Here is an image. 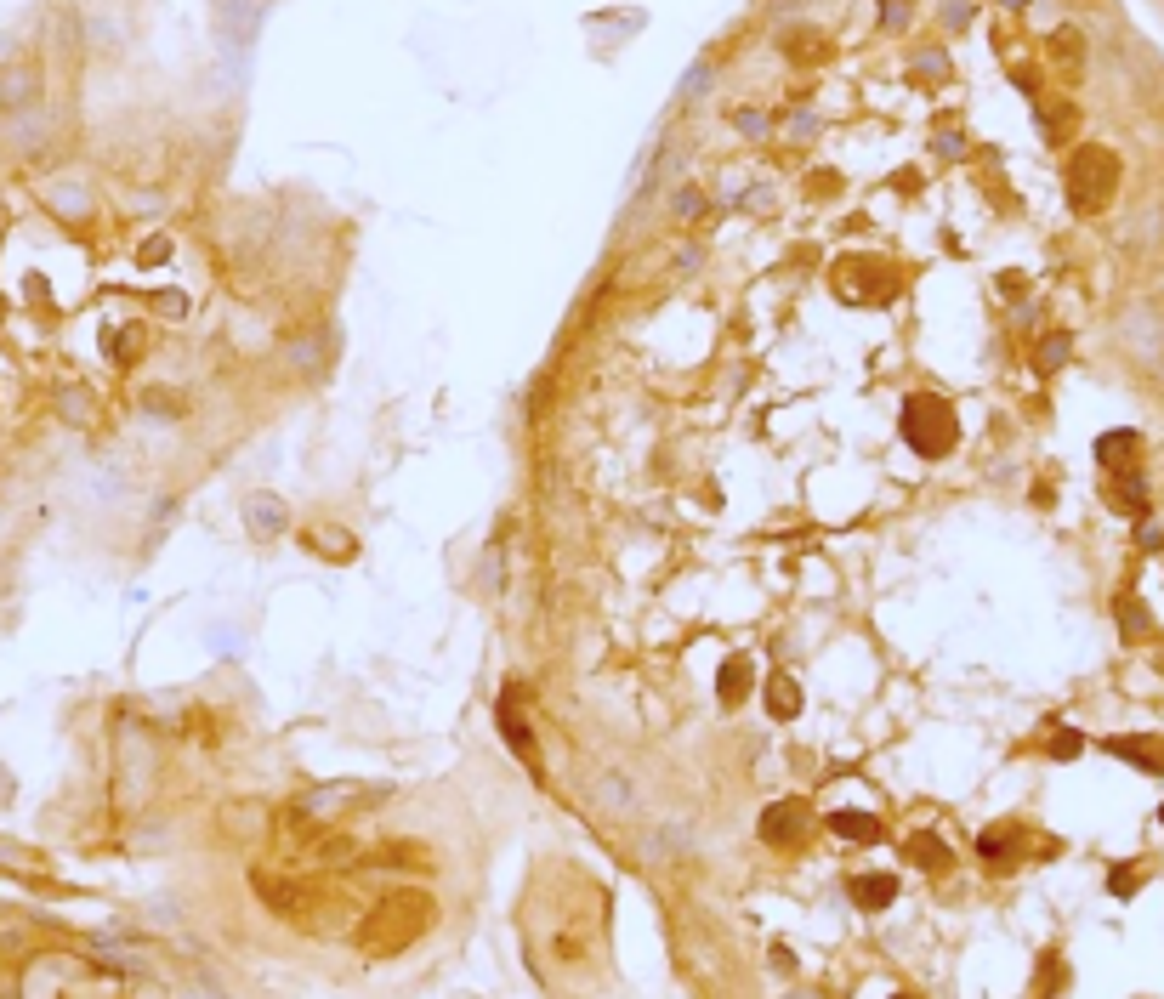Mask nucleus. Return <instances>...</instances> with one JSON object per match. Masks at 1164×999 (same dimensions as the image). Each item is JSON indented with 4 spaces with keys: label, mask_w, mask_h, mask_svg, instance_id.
<instances>
[{
    "label": "nucleus",
    "mask_w": 1164,
    "mask_h": 999,
    "mask_svg": "<svg viewBox=\"0 0 1164 999\" xmlns=\"http://www.w3.org/2000/svg\"><path fill=\"white\" fill-rule=\"evenodd\" d=\"M432 914H438V903H432L426 892H387L364 920H358L353 943H358L364 960H392V954L415 948L426 931H432Z\"/></svg>",
    "instance_id": "nucleus-1"
},
{
    "label": "nucleus",
    "mask_w": 1164,
    "mask_h": 999,
    "mask_svg": "<svg viewBox=\"0 0 1164 999\" xmlns=\"http://www.w3.org/2000/svg\"><path fill=\"white\" fill-rule=\"evenodd\" d=\"M903 443L926 460H943L960 443V421H954V409L937 398V392H915L909 404H903Z\"/></svg>",
    "instance_id": "nucleus-2"
},
{
    "label": "nucleus",
    "mask_w": 1164,
    "mask_h": 999,
    "mask_svg": "<svg viewBox=\"0 0 1164 999\" xmlns=\"http://www.w3.org/2000/svg\"><path fill=\"white\" fill-rule=\"evenodd\" d=\"M1113 182H1119V159L1108 148H1079V159L1068 165V193L1079 211H1102L1113 199Z\"/></svg>",
    "instance_id": "nucleus-3"
},
{
    "label": "nucleus",
    "mask_w": 1164,
    "mask_h": 999,
    "mask_svg": "<svg viewBox=\"0 0 1164 999\" xmlns=\"http://www.w3.org/2000/svg\"><path fill=\"white\" fill-rule=\"evenodd\" d=\"M835 290L852 296V301H886L892 296V267L869 262V256H858V262H835Z\"/></svg>",
    "instance_id": "nucleus-4"
},
{
    "label": "nucleus",
    "mask_w": 1164,
    "mask_h": 999,
    "mask_svg": "<svg viewBox=\"0 0 1164 999\" xmlns=\"http://www.w3.org/2000/svg\"><path fill=\"white\" fill-rule=\"evenodd\" d=\"M807 801H773V807L761 812V841L767 846H795L807 835Z\"/></svg>",
    "instance_id": "nucleus-5"
},
{
    "label": "nucleus",
    "mask_w": 1164,
    "mask_h": 999,
    "mask_svg": "<svg viewBox=\"0 0 1164 999\" xmlns=\"http://www.w3.org/2000/svg\"><path fill=\"white\" fill-rule=\"evenodd\" d=\"M903 858L915 863V869H926V875H943V869H949V863H954V858H949V846L937 841V835H926V829L903 841Z\"/></svg>",
    "instance_id": "nucleus-6"
},
{
    "label": "nucleus",
    "mask_w": 1164,
    "mask_h": 999,
    "mask_svg": "<svg viewBox=\"0 0 1164 999\" xmlns=\"http://www.w3.org/2000/svg\"><path fill=\"white\" fill-rule=\"evenodd\" d=\"M1136 449H1142V438H1136V432H1102V438H1096V460H1102L1108 472H1130Z\"/></svg>",
    "instance_id": "nucleus-7"
},
{
    "label": "nucleus",
    "mask_w": 1164,
    "mask_h": 999,
    "mask_svg": "<svg viewBox=\"0 0 1164 999\" xmlns=\"http://www.w3.org/2000/svg\"><path fill=\"white\" fill-rule=\"evenodd\" d=\"M892 897H898V875H858L852 880V903L869 914H881Z\"/></svg>",
    "instance_id": "nucleus-8"
},
{
    "label": "nucleus",
    "mask_w": 1164,
    "mask_h": 999,
    "mask_svg": "<svg viewBox=\"0 0 1164 999\" xmlns=\"http://www.w3.org/2000/svg\"><path fill=\"white\" fill-rule=\"evenodd\" d=\"M829 829H835L841 841H864V846H875V841L886 835L875 812H852V807H847V812H835V818H829Z\"/></svg>",
    "instance_id": "nucleus-9"
},
{
    "label": "nucleus",
    "mask_w": 1164,
    "mask_h": 999,
    "mask_svg": "<svg viewBox=\"0 0 1164 999\" xmlns=\"http://www.w3.org/2000/svg\"><path fill=\"white\" fill-rule=\"evenodd\" d=\"M716 687H722V704H739L744 693H750V659L733 653V659L722 665V676H716Z\"/></svg>",
    "instance_id": "nucleus-10"
},
{
    "label": "nucleus",
    "mask_w": 1164,
    "mask_h": 999,
    "mask_svg": "<svg viewBox=\"0 0 1164 999\" xmlns=\"http://www.w3.org/2000/svg\"><path fill=\"white\" fill-rule=\"evenodd\" d=\"M1108 750H1113V755H1125V761H1136V767L1164 772V744H1147V738H1113Z\"/></svg>",
    "instance_id": "nucleus-11"
},
{
    "label": "nucleus",
    "mask_w": 1164,
    "mask_h": 999,
    "mask_svg": "<svg viewBox=\"0 0 1164 999\" xmlns=\"http://www.w3.org/2000/svg\"><path fill=\"white\" fill-rule=\"evenodd\" d=\"M767 710H773L778 721H790L795 710H801V687H795L790 676H773V682H767Z\"/></svg>",
    "instance_id": "nucleus-12"
},
{
    "label": "nucleus",
    "mask_w": 1164,
    "mask_h": 999,
    "mask_svg": "<svg viewBox=\"0 0 1164 999\" xmlns=\"http://www.w3.org/2000/svg\"><path fill=\"white\" fill-rule=\"evenodd\" d=\"M245 517H250V528H256V534H267V540H273V534L284 528V511H279V500H273V494H256Z\"/></svg>",
    "instance_id": "nucleus-13"
},
{
    "label": "nucleus",
    "mask_w": 1164,
    "mask_h": 999,
    "mask_svg": "<svg viewBox=\"0 0 1164 999\" xmlns=\"http://www.w3.org/2000/svg\"><path fill=\"white\" fill-rule=\"evenodd\" d=\"M1113 506L1130 511V517H1142V511H1147V483L1136 472H1125L1119 483H1113Z\"/></svg>",
    "instance_id": "nucleus-14"
},
{
    "label": "nucleus",
    "mask_w": 1164,
    "mask_h": 999,
    "mask_svg": "<svg viewBox=\"0 0 1164 999\" xmlns=\"http://www.w3.org/2000/svg\"><path fill=\"white\" fill-rule=\"evenodd\" d=\"M500 727H506V744H512L523 761L534 767V744H529V733H523V721H517V710H512V699H500Z\"/></svg>",
    "instance_id": "nucleus-15"
},
{
    "label": "nucleus",
    "mask_w": 1164,
    "mask_h": 999,
    "mask_svg": "<svg viewBox=\"0 0 1164 999\" xmlns=\"http://www.w3.org/2000/svg\"><path fill=\"white\" fill-rule=\"evenodd\" d=\"M977 852H983V863L1006 869V863H1011V835H1006V829H994V835H983V841H977Z\"/></svg>",
    "instance_id": "nucleus-16"
},
{
    "label": "nucleus",
    "mask_w": 1164,
    "mask_h": 999,
    "mask_svg": "<svg viewBox=\"0 0 1164 999\" xmlns=\"http://www.w3.org/2000/svg\"><path fill=\"white\" fill-rule=\"evenodd\" d=\"M1079 750H1085V738H1079L1074 727H1057V738H1051V755H1057V761H1074Z\"/></svg>",
    "instance_id": "nucleus-17"
},
{
    "label": "nucleus",
    "mask_w": 1164,
    "mask_h": 999,
    "mask_svg": "<svg viewBox=\"0 0 1164 999\" xmlns=\"http://www.w3.org/2000/svg\"><path fill=\"white\" fill-rule=\"evenodd\" d=\"M1051 988H1062V960L1057 954H1045V977H1040V994H1051Z\"/></svg>",
    "instance_id": "nucleus-18"
},
{
    "label": "nucleus",
    "mask_w": 1164,
    "mask_h": 999,
    "mask_svg": "<svg viewBox=\"0 0 1164 999\" xmlns=\"http://www.w3.org/2000/svg\"><path fill=\"white\" fill-rule=\"evenodd\" d=\"M1062 358H1068V341H1062V335H1057V341H1045V347H1040V364H1045V369H1057Z\"/></svg>",
    "instance_id": "nucleus-19"
},
{
    "label": "nucleus",
    "mask_w": 1164,
    "mask_h": 999,
    "mask_svg": "<svg viewBox=\"0 0 1164 999\" xmlns=\"http://www.w3.org/2000/svg\"><path fill=\"white\" fill-rule=\"evenodd\" d=\"M1108 886H1113V897H1130V892H1136V875H1125V869H1119V875H1113Z\"/></svg>",
    "instance_id": "nucleus-20"
},
{
    "label": "nucleus",
    "mask_w": 1164,
    "mask_h": 999,
    "mask_svg": "<svg viewBox=\"0 0 1164 999\" xmlns=\"http://www.w3.org/2000/svg\"><path fill=\"white\" fill-rule=\"evenodd\" d=\"M903 18H909V12H903V0H886V18H881L886 29H892V23H903Z\"/></svg>",
    "instance_id": "nucleus-21"
},
{
    "label": "nucleus",
    "mask_w": 1164,
    "mask_h": 999,
    "mask_svg": "<svg viewBox=\"0 0 1164 999\" xmlns=\"http://www.w3.org/2000/svg\"><path fill=\"white\" fill-rule=\"evenodd\" d=\"M1159 824H1164V807H1159Z\"/></svg>",
    "instance_id": "nucleus-22"
},
{
    "label": "nucleus",
    "mask_w": 1164,
    "mask_h": 999,
    "mask_svg": "<svg viewBox=\"0 0 1164 999\" xmlns=\"http://www.w3.org/2000/svg\"><path fill=\"white\" fill-rule=\"evenodd\" d=\"M898 999H909V994H898Z\"/></svg>",
    "instance_id": "nucleus-23"
}]
</instances>
